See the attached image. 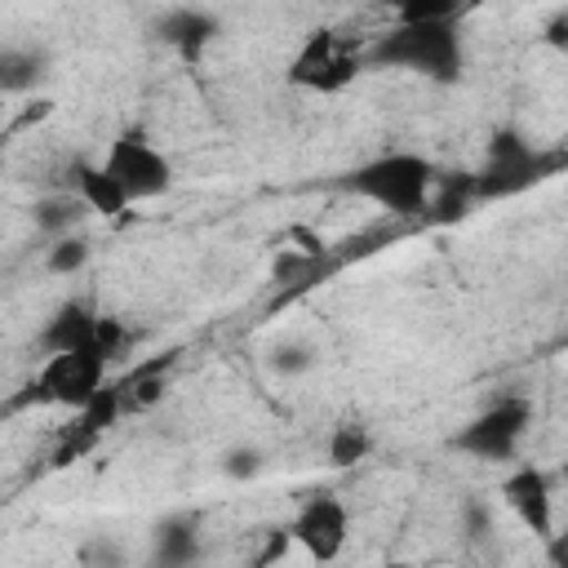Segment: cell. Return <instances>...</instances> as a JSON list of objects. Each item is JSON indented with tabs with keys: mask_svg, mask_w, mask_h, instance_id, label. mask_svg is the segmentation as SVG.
Segmentation results:
<instances>
[{
	"mask_svg": "<svg viewBox=\"0 0 568 568\" xmlns=\"http://www.w3.org/2000/svg\"><path fill=\"white\" fill-rule=\"evenodd\" d=\"M84 217V200L80 195H49V200H40L36 204V226L44 231V235H67L75 222Z\"/></svg>",
	"mask_w": 568,
	"mask_h": 568,
	"instance_id": "obj_16",
	"label": "cell"
},
{
	"mask_svg": "<svg viewBox=\"0 0 568 568\" xmlns=\"http://www.w3.org/2000/svg\"><path fill=\"white\" fill-rule=\"evenodd\" d=\"M0 169H4V151H0Z\"/></svg>",
	"mask_w": 568,
	"mask_h": 568,
	"instance_id": "obj_24",
	"label": "cell"
},
{
	"mask_svg": "<svg viewBox=\"0 0 568 568\" xmlns=\"http://www.w3.org/2000/svg\"><path fill=\"white\" fill-rule=\"evenodd\" d=\"M102 169L120 182V191L129 195V204H133V200H160V195H169V186H173V164H169V155H164L142 129L115 133V142L106 146Z\"/></svg>",
	"mask_w": 568,
	"mask_h": 568,
	"instance_id": "obj_5",
	"label": "cell"
},
{
	"mask_svg": "<svg viewBox=\"0 0 568 568\" xmlns=\"http://www.w3.org/2000/svg\"><path fill=\"white\" fill-rule=\"evenodd\" d=\"M169 364V359H164ZM164 364H155V368H142V373H133L124 386H120V399H124V408H151V404H160L164 399Z\"/></svg>",
	"mask_w": 568,
	"mask_h": 568,
	"instance_id": "obj_18",
	"label": "cell"
},
{
	"mask_svg": "<svg viewBox=\"0 0 568 568\" xmlns=\"http://www.w3.org/2000/svg\"><path fill=\"white\" fill-rule=\"evenodd\" d=\"M546 44H555V49L568 44V13H555V18H550V27H546Z\"/></svg>",
	"mask_w": 568,
	"mask_h": 568,
	"instance_id": "obj_23",
	"label": "cell"
},
{
	"mask_svg": "<svg viewBox=\"0 0 568 568\" xmlns=\"http://www.w3.org/2000/svg\"><path fill=\"white\" fill-rule=\"evenodd\" d=\"M475 200V173H453V178H435L430 182V195H426V213L435 222H457L466 217Z\"/></svg>",
	"mask_w": 568,
	"mask_h": 568,
	"instance_id": "obj_13",
	"label": "cell"
},
{
	"mask_svg": "<svg viewBox=\"0 0 568 568\" xmlns=\"http://www.w3.org/2000/svg\"><path fill=\"white\" fill-rule=\"evenodd\" d=\"M89 262V240L84 235H58L53 240V248H49V257H44V266L53 271V275H75L80 266Z\"/></svg>",
	"mask_w": 568,
	"mask_h": 568,
	"instance_id": "obj_20",
	"label": "cell"
},
{
	"mask_svg": "<svg viewBox=\"0 0 568 568\" xmlns=\"http://www.w3.org/2000/svg\"><path fill=\"white\" fill-rule=\"evenodd\" d=\"M71 182H75V195L84 200L89 213H102V217H120L129 209V195L120 191V182L102 169V164H89V160H75L71 164Z\"/></svg>",
	"mask_w": 568,
	"mask_h": 568,
	"instance_id": "obj_12",
	"label": "cell"
},
{
	"mask_svg": "<svg viewBox=\"0 0 568 568\" xmlns=\"http://www.w3.org/2000/svg\"><path fill=\"white\" fill-rule=\"evenodd\" d=\"M222 470H226L231 479H253V475L262 470V453H257V448H231L226 462H222Z\"/></svg>",
	"mask_w": 568,
	"mask_h": 568,
	"instance_id": "obj_21",
	"label": "cell"
},
{
	"mask_svg": "<svg viewBox=\"0 0 568 568\" xmlns=\"http://www.w3.org/2000/svg\"><path fill=\"white\" fill-rule=\"evenodd\" d=\"M200 559V532L191 519H164L155 528V564H169V568H182V564H195Z\"/></svg>",
	"mask_w": 568,
	"mask_h": 568,
	"instance_id": "obj_14",
	"label": "cell"
},
{
	"mask_svg": "<svg viewBox=\"0 0 568 568\" xmlns=\"http://www.w3.org/2000/svg\"><path fill=\"white\" fill-rule=\"evenodd\" d=\"M555 160H546L519 129H497L488 138V155L484 169L475 173V200H510L519 191H528L532 182H541L550 173Z\"/></svg>",
	"mask_w": 568,
	"mask_h": 568,
	"instance_id": "obj_4",
	"label": "cell"
},
{
	"mask_svg": "<svg viewBox=\"0 0 568 568\" xmlns=\"http://www.w3.org/2000/svg\"><path fill=\"white\" fill-rule=\"evenodd\" d=\"M532 422V404L524 395H501L497 404H488L470 426H462V435L453 439L462 453L479 457V462H506L515 457L524 430Z\"/></svg>",
	"mask_w": 568,
	"mask_h": 568,
	"instance_id": "obj_7",
	"label": "cell"
},
{
	"mask_svg": "<svg viewBox=\"0 0 568 568\" xmlns=\"http://www.w3.org/2000/svg\"><path fill=\"white\" fill-rule=\"evenodd\" d=\"M368 62L448 84V80L462 75V40L453 31V18H444V22H399L395 31H386L368 49Z\"/></svg>",
	"mask_w": 568,
	"mask_h": 568,
	"instance_id": "obj_1",
	"label": "cell"
},
{
	"mask_svg": "<svg viewBox=\"0 0 568 568\" xmlns=\"http://www.w3.org/2000/svg\"><path fill=\"white\" fill-rule=\"evenodd\" d=\"M271 368L293 377V373H306V368H311V355H306L302 346H280V351L271 355Z\"/></svg>",
	"mask_w": 568,
	"mask_h": 568,
	"instance_id": "obj_22",
	"label": "cell"
},
{
	"mask_svg": "<svg viewBox=\"0 0 568 568\" xmlns=\"http://www.w3.org/2000/svg\"><path fill=\"white\" fill-rule=\"evenodd\" d=\"M155 36L182 58V62H200V53L217 40V18L204 13V9H169L160 22H155Z\"/></svg>",
	"mask_w": 568,
	"mask_h": 568,
	"instance_id": "obj_10",
	"label": "cell"
},
{
	"mask_svg": "<svg viewBox=\"0 0 568 568\" xmlns=\"http://www.w3.org/2000/svg\"><path fill=\"white\" fill-rule=\"evenodd\" d=\"M98 333V311L89 302H62L44 328H40V346L53 355V351H75V346H89Z\"/></svg>",
	"mask_w": 568,
	"mask_h": 568,
	"instance_id": "obj_11",
	"label": "cell"
},
{
	"mask_svg": "<svg viewBox=\"0 0 568 568\" xmlns=\"http://www.w3.org/2000/svg\"><path fill=\"white\" fill-rule=\"evenodd\" d=\"M44 75V58L31 49H0V93H27Z\"/></svg>",
	"mask_w": 568,
	"mask_h": 568,
	"instance_id": "obj_15",
	"label": "cell"
},
{
	"mask_svg": "<svg viewBox=\"0 0 568 568\" xmlns=\"http://www.w3.org/2000/svg\"><path fill=\"white\" fill-rule=\"evenodd\" d=\"M346 532H351V515H346L342 497H333V493H311V497L297 506L293 524H288V537H293L311 559H320V564H328V559L342 555Z\"/></svg>",
	"mask_w": 568,
	"mask_h": 568,
	"instance_id": "obj_8",
	"label": "cell"
},
{
	"mask_svg": "<svg viewBox=\"0 0 568 568\" xmlns=\"http://www.w3.org/2000/svg\"><path fill=\"white\" fill-rule=\"evenodd\" d=\"M359 62L364 58L355 49H346L337 31L315 27L302 40V49L293 53V62H288V84L311 89V93H342L359 75Z\"/></svg>",
	"mask_w": 568,
	"mask_h": 568,
	"instance_id": "obj_6",
	"label": "cell"
},
{
	"mask_svg": "<svg viewBox=\"0 0 568 568\" xmlns=\"http://www.w3.org/2000/svg\"><path fill=\"white\" fill-rule=\"evenodd\" d=\"M501 501L524 519V528H532L537 537H555V497H550V479L537 466H519L501 479Z\"/></svg>",
	"mask_w": 568,
	"mask_h": 568,
	"instance_id": "obj_9",
	"label": "cell"
},
{
	"mask_svg": "<svg viewBox=\"0 0 568 568\" xmlns=\"http://www.w3.org/2000/svg\"><path fill=\"white\" fill-rule=\"evenodd\" d=\"M430 182H435V164L417 151H386V155L346 173V191L373 200L377 209H386L395 217L422 213L426 195H430Z\"/></svg>",
	"mask_w": 568,
	"mask_h": 568,
	"instance_id": "obj_2",
	"label": "cell"
},
{
	"mask_svg": "<svg viewBox=\"0 0 568 568\" xmlns=\"http://www.w3.org/2000/svg\"><path fill=\"white\" fill-rule=\"evenodd\" d=\"M399 22H444L462 9V0H382Z\"/></svg>",
	"mask_w": 568,
	"mask_h": 568,
	"instance_id": "obj_19",
	"label": "cell"
},
{
	"mask_svg": "<svg viewBox=\"0 0 568 568\" xmlns=\"http://www.w3.org/2000/svg\"><path fill=\"white\" fill-rule=\"evenodd\" d=\"M368 453H373L368 426H359V422L333 426V435H328V462H333V466H355V462H364Z\"/></svg>",
	"mask_w": 568,
	"mask_h": 568,
	"instance_id": "obj_17",
	"label": "cell"
},
{
	"mask_svg": "<svg viewBox=\"0 0 568 568\" xmlns=\"http://www.w3.org/2000/svg\"><path fill=\"white\" fill-rule=\"evenodd\" d=\"M106 355L98 351V342H89V346H75V351H53L44 364H40V373L22 386V395H18V404H62V408H80L102 382H106Z\"/></svg>",
	"mask_w": 568,
	"mask_h": 568,
	"instance_id": "obj_3",
	"label": "cell"
}]
</instances>
